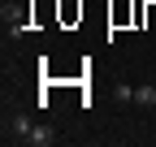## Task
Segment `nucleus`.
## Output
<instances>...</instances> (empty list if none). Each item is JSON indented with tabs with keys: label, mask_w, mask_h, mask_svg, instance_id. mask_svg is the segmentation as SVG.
<instances>
[{
	"label": "nucleus",
	"mask_w": 156,
	"mask_h": 147,
	"mask_svg": "<svg viewBox=\"0 0 156 147\" xmlns=\"http://www.w3.org/2000/svg\"><path fill=\"white\" fill-rule=\"evenodd\" d=\"M30 130H35V121H30L26 113H13V117L5 121V138H9V143H30Z\"/></svg>",
	"instance_id": "1"
},
{
	"label": "nucleus",
	"mask_w": 156,
	"mask_h": 147,
	"mask_svg": "<svg viewBox=\"0 0 156 147\" xmlns=\"http://www.w3.org/2000/svg\"><path fill=\"white\" fill-rule=\"evenodd\" d=\"M56 143V130L48 121H35V130H30V147H52Z\"/></svg>",
	"instance_id": "2"
},
{
	"label": "nucleus",
	"mask_w": 156,
	"mask_h": 147,
	"mask_svg": "<svg viewBox=\"0 0 156 147\" xmlns=\"http://www.w3.org/2000/svg\"><path fill=\"white\" fill-rule=\"evenodd\" d=\"M134 104L139 108H156V82H139L134 87Z\"/></svg>",
	"instance_id": "3"
},
{
	"label": "nucleus",
	"mask_w": 156,
	"mask_h": 147,
	"mask_svg": "<svg viewBox=\"0 0 156 147\" xmlns=\"http://www.w3.org/2000/svg\"><path fill=\"white\" fill-rule=\"evenodd\" d=\"M113 100H117V104H134V87H130V82H117V87H113Z\"/></svg>",
	"instance_id": "4"
},
{
	"label": "nucleus",
	"mask_w": 156,
	"mask_h": 147,
	"mask_svg": "<svg viewBox=\"0 0 156 147\" xmlns=\"http://www.w3.org/2000/svg\"><path fill=\"white\" fill-rule=\"evenodd\" d=\"M5 5H13V0H5Z\"/></svg>",
	"instance_id": "5"
}]
</instances>
